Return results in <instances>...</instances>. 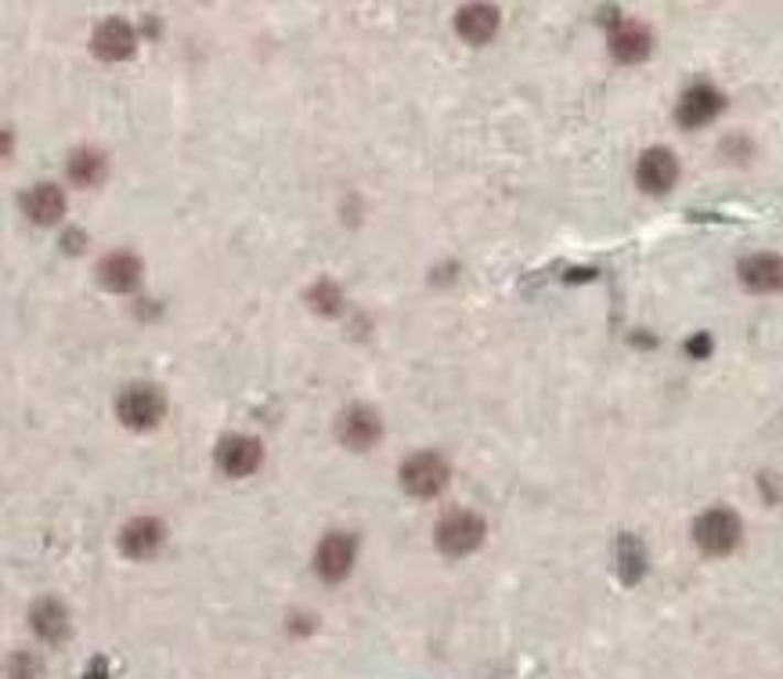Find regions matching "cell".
Here are the masks:
<instances>
[{
	"label": "cell",
	"mask_w": 783,
	"mask_h": 679,
	"mask_svg": "<svg viewBox=\"0 0 783 679\" xmlns=\"http://www.w3.org/2000/svg\"><path fill=\"white\" fill-rule=\"evenodd\" d=\"M726 106V98H722V90L719 87H711V84H694V87H686L683 90V98H678V123H683L686 130H697L704 123H711L715 116L722 112Z\"/></svg>",
	"instance_id": "cell-7"
},
{
	"label": "cell",
	"mask_w": 783,
	"mask_h": 679,
	"mask_svg": "<svg viewBox=\"0 0 783 679\" xmlns=\"http://www.w3.org/2000/svg\"><path fill=\"white\" fill-rule=\"evenodd\" d=\"M358 557V539L347 531H329L315 550V571L325 582H344Z\"/></svg>",
	"instance_id": "cell-5"
},
{
	"label": "cell",
	"mask_w": 783,
	"mask_h": 679,
	"mask_svg": "<svg viewBox=\"0 0 783 679\" xmlns=\"http://www.w3.org/2000/svg\"><path fill=\"white\" fill-rule=\"evenodd\" d=\"M116 412H120L123 427L149 430L166 416V395L152 384H134L116 398Z\"/></svg>",
	"instance_id": "cell-3"
},
{
	"label": "cell",
	"mask_w": 783,
	"mask_h": 679,
	"mask_svg": "<svg viewBox=\"0 0 783 679\" xmlns=\"http://www.w3.org/2000/svg\"><path fill=\"white\" fill-rule=\"evenodd\" d=\"M44 672V665L36 661L30 650H19V655L8 658V679H36Z\"/></svg>",
	"instance_id": "cell-21"
},
{
	"label": "cell",
	"mask_w": 783,
	"mask_h": 679,
	"mask_svg": "<svg viewBox=\"0 0 783 679\" xmlns=\"http://www.w3.org/2000/svg\"><path fill=\"white\" fill-rule=\"evenodd\" d=\"M163 542H166V528H163V520H155V517H134V520H127L120 531V550L130 560L155 557L163 550Z\"/></svg>",
	"instance_id": "cell-10"
},
{
	"label": "cell",
	"mask_w": 783,
	"mask_h": 679,
	"mask_svg": "<svg viewBox=\"0 0 783 679\" xmlns=\"http://www.w3.org/2000/svg\"><path fill=\"white\" fill-rule=\"evenodd\" d=\"M694 542H697V550L708 553V557L733 553L740 546V517L733 514V509H722V506L708 509V514L697 517Z\"/></svg>",
	"instance_id": "cell-1"
},
{
	"label": "cell",
	"mask_w": 783,
	"mask_h": 679,
	"mask_svg": "<svg viewBox=\"0 0 783 679\" xmlns=\"http://www.w3.org/2000/svg\"><path fill=\"white\" fill-rule=\"evenodd\" d=\"M336 434L347 449L369 452L383 434V420H380V412L369 409V405H350V409L339 416Z\"/></svg>",
	"instance_id": "cell-6"
},
{
	"label": "cell",
	"mask_w": 783,
	"mask_h": 679,
	"mask_svg": "<svg viewBox=\"0 0 783 679\" xmlns=\"http://www.w3.org/2000/svg\"><path fill=\"white\" fill-rule=\"evenodd\" d=\"M65 174H69L73 185H80V188L101 185V181H106V155L90 146L73 149V155L65 160Z\"/></svg>",
	"instance_id": "cell-18"
},
{
	"label": "cell",
	"mask_w": 783,
	"mask_h": 679,
	"mask_svg": "<svg viewBox=\"0 0 783 679\" xmlns=\"http://www.w3.org/2000/svg\"><path fill=\"white\" fill-rule=\"evenodd\" d=\"M30 625L44 644H62V639L69 636V611H65L55 596H47V600H41V604H33Z\"/></svg>",
	"instance_id": "cell-16"
},
{
	"label": "cell",
	"mask_w": 783,
	"mask_h": 679,
	"mask_svg": "<svg viewBox=\"0 0 783 679\" xmlns=\"http://www.w3.org/2000/svg\"><path fill=\"white\" fill-rule=\"evenodd\" d=\"M307 304L315 308L322 319L339 315V308H344V290H339L333 279H318V282L307 290Z\"/></svg>",
	"instance_id": "cell-20"
},
{
	"label": "cell",
	"mask_w": 783,
	"mask_h": 679,
	"mask_svg": "<svg viewBox=\"0 0 783 679\" xmlns=\"http://www.w3.org/2000/svg\"><path fill=\"white\" fill-rule=\"evenodd\" d=\"M499 8L494 4H466L459 15H455V30H459L463 41L469 44H488L494 33H499Z\"/></svg>",
	"instance_id": "cell-15"
},
{
	"label": "cell",
	"mask_w": 783,
	"mask_h": 679,
	"mask_svg": "<svg viewBox=\"0 0 783 679\" xmlns=\"http://www.w3.org/2000/svg\"><path fill=\"white\" fill-rule=\"evenodd\" d=\"M260 463H264V449H260L257 438H246V434L220 438V445H217V466L225 470L228 477H250V474H257Z\"/></svg>",
	"instance_id": "cell-8"
},
{
	"label": "cell",
	"mask_w": 783,
	"mask_h": 679,
	"mask_svg": "<svg viewBox=\"0 0 783 679\" xmlns=\"http://www.w3.org/2000/svg\"><path fill=\"white\" fill-rule=\"evenodd\" d=\"M98 279L109 293H134L141 282V260L127 250H116L109 257H101Z\"/></svg>",
	"instance_id": "cell-13"
},
{
	"label": "cell",
	"mask_w": 783,
	"mask_h": 679,
	"mask_svg": "<svg viewBox=\"0 0 783 679\" xmlns=\"http://www.w3.org/2000/svg\"><path fill=\"white\" fill-rule=\"evenodd\" d=\"M84 679H109V661L106 658H90Z\"/></svg>",
	"instance_id": "cell-23"
},
{
	"label": "cell",
	"mask_w": 783,
	"mask_h": 679,
	"mask_svg": "<svg viewBox=\"0 0 783 679\" xmlns=\"http://www.w3.org/2000/svg\"><path fill=\"white\" fill-rule=\"evenodd\" d=\"M485 535H488L485 517L469 514V509H455V514H448L437 525L434 542H437V550L445 553V557H466V553H474L480 542H485Z\"/></svg>",
	"instance_id": "cell-2"
},
{
	"label": "cell",
	"mask_w": 783,
	"mask_h": 679,
	"mask_svg": "<svg viewBox=\"0 0 783 679\" xmlns=\"http://www.w3.org/2000/svg\"><path fill=\"white\" fill-rule=\"evenodd\" d=\"M686 351H689L694 358H708V355H711V336H708V333L689 336V340H686Z\"/></svg>",
	"instance_id": "cell-22"
},
{
	"label": "cell",
	"mask_w": 783,
	"mask_h": 679,
	"mask_svg": "<svg viewBox=\"0 0 783 679\" xmlns=\"http://www.w3.org/2000/svg\"><path fill=\"white\" fill-rule=\"evenodd\" d=\"M138 47V33L134 25L123 22V19H106L90 36V51H95V58L101 62H127L134 55Z\"/></svg>",
	"instance_id": "cell-11"
},
{
	"label": "cell",
	"mask_w": 783,
	"mask_h": 679,
	"mask_svg": "<svg viewBox=\"0 0 783 679\" xmlns=\"http://www.w3.org/2000/svg\"><path fill=\"white\" fill-rule=\"evenodd\" d=\"M650 47H654V36L643 22H618L615 30H610V55L618 62L632 65V62H643L650 55Z\"/></svg>",
	"instance_id": "cell-14"
},
{
	"label": "cell",
	"mask_w": 783,
	"mask_h": 679,
	"mask_svg": "<svg viewBox=\"0 0 783 679\" xmlns=\"http://www.w3.org/2000/svg\"><path fill=\"white\" fill-rule=\"evenodd\" d=\"M737 276L751 293H780L783 290V257L780 254H751L740 260Z\"/></svg>",
	"instance_id": "cell-12"
},
{
	"label": "cell",
	"mask_w": 783,
	"mask_h": 679,
	"mask_svg": "<svg viewBox=\"0 0 783 679\" xmlns=\"http://www.w3.org/2000/svg\"><path fill=\"white\" fill-rule=\"evenodd\" d=\"M615 568L624 585H635L646 574V550L635 535H621L615 542Z\"/></svg>",
	"instance_id": "cell-19"
},
{
	"label": "cell",
	"mask_w": 783,
	"mask_h": 679,
	"mask_svg": "<svg viewBox=\"0 0 783 679\" xmlns=\"http://www.w3.org/2000/svg\"><path fill=\"white\" fill-rule=\"evenodd\" d=\"M448 485V463L437 452H415L401 463V488L415 499H434Z\"/></svg>",
	"instance_id": "cell-4"
},
{
	"label": "cell",
	"mask_w": 783,
	"mask_h": 679,
	"mask_svg": "<svg viewBox=\"0 0 783 679\" xmlns=\"http://www.w3.org/2000/svg\"><path fill=\"white\" fill-rule=\"evenodd\" d=\"M635 181H639V188L643 192L664 195L678 181V160L664 146L646 149L635 163Z\"/></svg>",
	"instance_id": "cell-9"
},
{
	"label": "cell",
	"mask_w": 783,
	"mask_h": 679,
	"mask_svg": "<svg viewBox=\"0 0 783 679\" xmlns=\"http://www.w3.org/2000/svg\"><path fill=\"white\" fill-rule=\"evenodd\" d=\"M22 211L33 225H55L65 214V195L58 185H36L22 195Z\"/></svg>",
	"instance_id": "cell-17"
}]
</instances>
